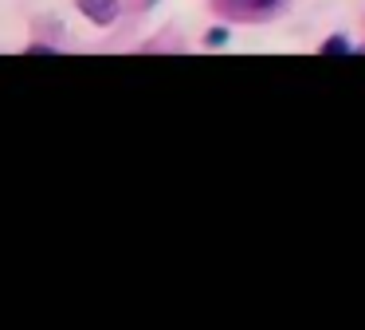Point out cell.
Instances as JSON below:
<instances>
[{"label":"cell","mask_w":365,"mask_h":330,"mask_svg":"<svg viewBox=\"0 0 365 330\" xmlns=\"http://www.w3.org/2000/svg\"><path fill=\"white\" fill-rule=\"evenodd\" d=\"M79 8L95 24H114V16H118V0H79Z\"/></svg>","instance_id":"cell-1"},{"label":"cell","mask_w":365,"mask_h":330,"mask_svg":"<svg viewBox=\"0 0 365 330\" xmlns=\"http://www.w3.org/2000/svg\"><path fill=\"white\" fill-rule=\"evenodd\" d=\"M349 51H354V47H349L341 36H330V39L322 44V55H349Z\"/></svg>","instance_id":"cell-2"},{"label":"cell","mask_w":365,"mask_h":330,"mask_svg":"<svg viewBox=\"0 0 365 330\" xmlns=\"http://www.w3.org/2000/svg\"><path fill=\"white\" fill-rule=\"evenodd\" d=\"M240 4H244L247 12H271V8L279 4V0H240Z\"/></svg>","instance_id":"cell-3"},{"label":"cell","mask_w":365,"mask_h":330,"mask_svg":"<svg viewBox=\"0 0 365 330\" xmlns=\"http://www.w3.org/2000/svg\"><path fill=\"white\" fill-rule=\"evenodd\" d=\"M224 39H228V31H224V28H212V31H208V44H224Z\"/></svg>","instance_id":"cell-4"}]
</instances>
